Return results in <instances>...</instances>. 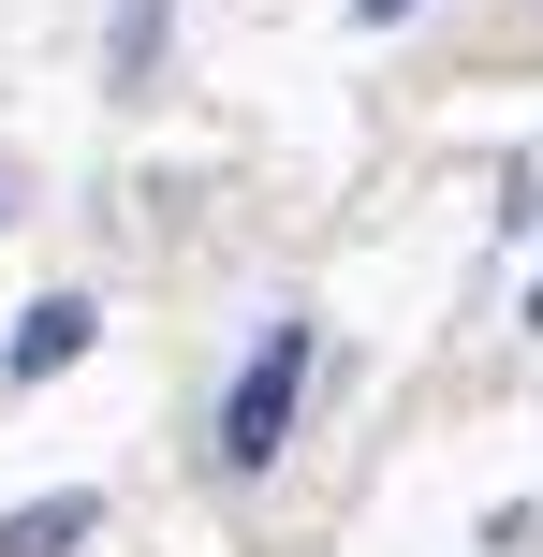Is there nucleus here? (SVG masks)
I'll return each instance as SVG.
<instances>
[{"label":"nucleus","mask_w":543,"mask_h":557,"mask_svg":"<svg viewBox=\"0 0 543 557\" xmlns=\"http://www.w3.org/2000/svg\"><path fill=\"white\" fill-rule=\"evenodd\" d=\"M88 529H103V499H29V513H0V557H74Z\"/></svg>","instance_id":"obj_3"},{"label":"nucleus","mask_w":543,"mask_h":557,"mask_svg":"<svg viewBox=\"0 0 543 557\" xmlns=\"http://www.w3.org/2000/svg\"><path fill=\"white\" fill-rule=\"evenodd\" d=\"M294 396H309V323H264V352L235 367V396H221V470H264V455L294 441Z\"/></svg>","instance_id":"obj_1"},{"label":"nucleus","mask_w":543,"mask_h":557,"mask_svg":"<svg viewBox=\"0 0 543 557\" xmlns=\"http://www.w3.org/2000/svg\"><path fill=\"white\" fill-rule=\"evenodd\" d=\"M529 323H543V294H529Z\"/></svg>","instance_id":"obj_5"},{"label":"nucleus","mask_w":543,"mask_h":557,"mask_svg":"<svg viewBox=\"0 0 543 557\" xmlns=\"http://www.w3.org/2000/svg\"><path fill=\"white\" fill-rule=\"evenodd\" d=\"M88 323H103V308H88V294H45V308H29V323H15V352H0V367H15V382H59V367L88 352Z\"/></svg>","instance_id":"obj_2"},{"label":"nucleus","mask_w":543,"mask_h":557,"mask_svg":"<svg viewBox=\"0 0 543 557\" xmlns=\"http://www.w3.org/2000/svg\"><path fill=\"white\" fill-rule=\"evenodd\" d=\"M353 15H411V0H353Z\"/></svg>","instance_id":"obj_4"}]
</instances>
